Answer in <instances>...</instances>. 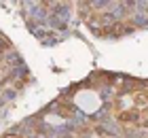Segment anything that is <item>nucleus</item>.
I'll list each match as a JSON object with an SVG mask.
<instances>
[{"mask_svg":"<svg viewBox=\"0 0 148 138\" xmlns=\"http://www.w3.org/2000/svg\"><path fill=\"white\" fill-rule=\"evenodd\" d=\"M121 104L125 106L123 110L127 113V115H123V119H129V115L138 117V113H142V110L148 108V89H136V92L123 96Z\"/></svg>","mask_w":148,"mask_h":138,"instance_id":"f257e3e1","label":"nucleus"}]
</instances>
